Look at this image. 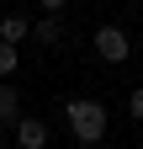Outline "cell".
<instances>
[{
  "instance_id": "1",
  "label": "cell",
  "mask_w": 143,
  "mask_h": 149,
  "mask_svg": "<svg viewBox=\"0 0 143 149\" xmlns=\"http://www.w3.org/2000/svg\"><path fill=\"white\" fill-rule=\"evenodd\" d=\"M69 128H74V139H80V144H101V133H106V107L90 101V96L69 101Z\"/></svg>"
},
{
  "instance_id": "2",
  "label": "cell",
  "mask_w": 143,
  "mask_h": 149,
  "mask_svg": "<svg viewBox=\"0 0 143 149\" xmlns=\"http://www.w3.org/2000/svg\"><path fill=\"white\" fill-rule=\"evenodd\" d=\"M96 53H101L106 64H127L133 43H127V32H122V27H96Z\"/></svg>"
},
{
  "instance_id": "3",
  "label": "cell",
  "mask_w": 143,
  "mask_h": 149,
  "mask_svg": "<svg viewBox=\"0 0 143 149\" xmlns=\"http://www.w3.org/2000/svg\"><path fill=\"white\" fill-rule=\"evenodd\" d=\"M16 144H21V149H43V144H48L43 117H16Z\"/></svg>"
},
{
  "instance_id": "4",
  "label": "cell",
  "mask_w": 143,
  "mask_h": 149,
  "mask_svg": "<svg viewBox=\"0 0 143 149\" xmlns=\"http://www.w3.org/2000/svg\"><path fill=\"white\" fill-rule=\"evenodd\" d=\"M27 37H32V22H27L21 11H11L6 22H0V43H6V48H16V43H27Z\"/></svg>"
},
{
  "instance_id": "5",
  "label": "cell",
  "mask_w": 143,
  "mask_h": 149,
  "mask_svg": "<svg viewBox=\"0 0 143 149\" xmlns=\"http://www.w3.org/2000/svg\"><path fill=\"white\" fill-rule=\"evenodd\" d=\"M32 37H37L43 48H53V43H64V22H58V16H43V22H32Z\"/></svg>"
},
{
  "instance_id": "6",
  "label": "cell",
  "mask_w": 143,
  "mask_h": 149,
  "mask_svg": "<svg viewBox=\"0 0 143 149\" xmlns=\"http://www.w3.org/2000/svg\"><path fill=\"white\" fill-rule=\"evenodd\" d=\"M21 117V101H16V85H0V128Z\"/></svg>"
},
{
  "instance_id": "7",
  "label": "cell",
  "mask_w": 143,
  "mask_h": 149,
  "mask_svg": "<svg viewBox=\"0 0 143 149\" xmlns=\"http://www.w3.org/2000/svg\"><path fill=\"white\" fill-rule=\"evenodd\" d=\"M16 64H21V53L0 43V80H11V74H16Z\"/></svg>"
},
{
  "instance_id": "8",
  "label": "cell",
  "mask_w": 143,
  "mask_h": 149,
  "mask_svg": "<svg viewBox=\"0 0 143 149\" xmlns=\"http://www.w3.org/2000/svg\"><path fill=\"white\" fill-rule=\"evenodd\" d=\"M127 112H133V117H143V85H138L133 96H127Z\"/></svg>"
},
{
  "instance_id": "9",
  "label": "cell",
  "mask_w": 143,
  "mask_h": 149,
  "mask_svg": "<svg viewBox=\"0 0 143 149\" xmlns=\"http://www.w3.org/2000/svg\"><path fill=\"white\" fill-rule=\"evenodd\" d=\"M0 139H6V128H0Z\"/></svg>"
}]
</instances>
